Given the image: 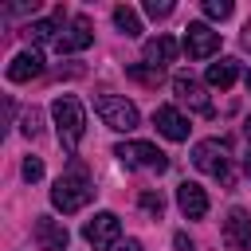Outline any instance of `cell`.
Instances as JSON below:
<instances>
[{
  "label": "cell",
  "mask_w": 251,
  "mask_h": 251,
  "mask_svg": "<svg viewBox=\"0 0 251 251\" xmlns=\"http://www.w3.org/2000/svg\"><path fill=\"white\" fill-rule=\"evenodd\" d=\"M145 16H153V20L173 16V0H149V4H145Z\"/></svg>",
  "instance_id": "obj_23"
},
{
  "label": "cell",
  "mask_w": 251,
  "mask_h": 251,
  "mask_svg": "<svg viewBox=\"0 0 251 251\" xmlns=\"http://www.w3.org/2000/svg\"><path fill=\"white\" fill-rule=\"evenodd\" d=\"M82 239L94 247V251H114L122 243V220L114 212H94L82 227Z\"/></svg>",
  "instance_id": "obj_6"
},
{
  "label": "cell",
  "mask_w": 251,
  "mask_h": 251,
  "mask_svg": "<svg viewBox=\"0 0 251 251\" xmlns=\"http://www.w3.org/2000/svg\"><path fill=\"white\" fill-rule=\"evenodd\" d=\"M39 75H43V55H39L35 47L12 55V63H8V78H12V82H31V78H39Z\"/></svg>",
  "instance_id": "obj_14"
},
{
  "label": "cell",
  "mask_w": 251,
  "mask_h": 251,
  "mask_svg": "<svg viewBox=\"0 0 251 251\" xmlns=\"http://www.w3.org/2000/svg\"><path fill=\"white\" fill-rule=\"evenodd\" d=\"M192 165H196L200 173H208V176L231 184V161H227V145H224L220 137L196 141V145H192Z\"/></svg>",
  "instance_id": "obj_4"
},
{
  "label": "cell",
  "mask_w": 251,
  "mask_h": 251,
  "mask_svg": "<svg viewBox=\"0 0 251 251\" xmlns=\"http://www.w3.org/2000/svg\"><path fill=\"white\" fill-rule=\"evenodd\" d=\"M224 243L231 251H251V212L247 208H231L224 216Z\"/></svg>",
  "instance_id": "obj_10"
},
{
  "label": "cell",
  "mask_w": 251,
  "mask_h": 251,
  "mask_svg": "<svg viewBox=\"0 0 251 251\" xmlns=\"http://www.w3.org/2000/svg\"><path fill=\"white\" fill-rule=\"evenodd\" d=\"M204 16L208 20H227L231 16V0H204Z\"/></svg>",
  "instance_id": "obj_21"
},
{
  "label": "cell",
  "mask_w": 251,
  "mask_h": 251,
  "mask_svg": "<svg viewBox=\"0 0 251 251\" xmlns=\"http://www.w3.org/2000/svg\"><path fill=\"white\" fill-rule=\"evenodd\" d=\"M90 200H94V184H90L86 169L75 161V165H71V169L51 184V204H55L63 216H71V212H82Z\"/></svg>",
  "instance_id": "obj_1"
},
{
  "label": "cell",
  "mask_w": 251,
  "mask_h": 251,
  "mask_svg": "<svg viewBox=\"0 0 251 251\" xmlns=\"http://www.w3.org/2000/svg\"><path fill=\"white\" fill-rule=\"evenodd\" d=\"M141 208H145L149 216H161V212H165V196L153 192V188H145V192H141Z\"/></svg>",
  "instance_id": "obj_22"
},
{
  "label": "cell",
  "mask_w": 251,
  "mask_h": 251,
  "mask_svg": "<svg viewBox=\"0 0 251 251\" xmlns=\"http://www.w3.org/2000/svg\"><path fill=\"white\" fill-rule=\"evenodd\" d=\"M94 114L102 118V126H110V129H118V133H133L137 122H141L137 106H133L126 94H98V98H94Z\"/></svg>",
  "instance_id": "obj_3"
},
{
  "label": "cell",
  "mask_w": 251,
  "mask_h": 251,
  "mask_svg": "<svg viewBox=\"0 0 251 251\" xmlns=\"http://www.w3.org/2000/svg\"><path fill=\"white\" fill-rule=\"evenodd\" d=\"M35 243H39V251H67V243H71V231H67V224L63 220H55V216H35Z\"/></svg>",
  "instance_id": "obj_9"
},
{
  "label": "cell",
  "mask_w": 251,
  "mask_h": 251,
  "mask_svg": "<svg viewBox=\"0 0 251 251\" xmlns=\"http://www.w3.org/2000/svg\"><path fill=\"white\" fill-rule=\"evenodd\" d=\"M176 51H180V43H176L173 35H153V39H145V63H149V67H161V71H165V63H173Z\"/></svg>",
  "instance_id": "obj_15"
},
{
  "label": "cell",
  "mask_w": 251,
  "mask_h": 251,
  "mask_svg": "<svg viewBox=\"0 0 251 251\" xmlns=\"http://www.w3.org/2000/svg\"><path fill=\"white\" fill-rule=\"evenodd\" d=\"M243 47H251V20H247V27H243Z\"/></svg>",
  "instance_id": "obj_27"
},
{
  "label": "cell",
  "mask_w": 251,
  "mask_h": 251,
  "mask_svg": "<svg viewBox=\"0 0 251 251\" xmlns=\"http://www.w3.org/2000/svg\"><path fill=\"white\" fill-rule=\"evenodd\" d=\"M153 126H157V133L161 137H169V141H188V118L176 110V106H157L153 110Z\"/></svg>",
  "instance_id": "obj_12"
},
{
  "label": "cell",
  "mask_w": 251,
  "mask_h": 251,
  "mask_svg": "<svg viewBox=\"0 0 251 251\" xmlns=\"http://www.w3.org/2000/svg\"><path fill=\"white\" fill-rule=\"evenodd\" d=\"M114 24H118V31L129 35V39L141 35V20H137V12H133L129 4H118V8H114Z\"/></svg>",
  "instance_id": "obj_18"
},
{
  "label": "cell",
  "mask_w": 251,
  "mask_h": 251,
  "mask_svg": "<svg viewBox=\"0 0 251 251\" xmlns=\"http://www.w3.org/2000/svg\"><path fill=\"white\" fill-rule=\"evenodd\" d=\"M176 204H180L184 220H204V216H208V192H204L196 180L176 184Z\"/></svg>",
  "instance_id": "obj_13"
},
{
  "label": "cell",
  "mask_w": 251,
  "mask_h": 251,
  "mask_svg": "<svg viewBox=\"0 0 251 251\" xmlns=\"http://www.w3.org/2000/svg\"><path fill=\"white\" fill-rule=\"evenodd\" d=\"M114 157L126 169H149V173H165L169 169V157L157 145H149V141H118L114 145Z\"/></svg>",
  "instance_id": "obj_5"
},
{
  "label": "cell",
  "mask_w": 251,
  "mask_h": 251,
  "mask_svg": "<svg viewBox=\"0 0 251 251\" xmlns=\"http://www.w3.org/2000/svg\"><path fill=\"white\" fill-rule=\"evenodd\" d=\"M173 90H176V98H180V102H188V110H196V114H204V118H212V114H216V106L208 102L204 86H200V82H196L188 71L173 75Z\"/></svg>",
  "instance_id": "obj_8"
},
{
  "label": "cell",
  "mask_w": 251,
  "mask_h": 251,
  "mask_svg": "<svg viewBox=\"0 0 251 251\" xmlns=\"http://www.w3.org/2000/svg\"><path fill=\"white\" fill-rule=\"evenodd\" d=\"M243 173L251 176V149H247V157H243Z\"/></svg>",
  "instance_id": "obj_28"
},
{
  "label": "cell",
  "mask_w": 251,
  "mask_h": 251,
  "mask_svg": "<svg viewBox=\"0 0 251 251\" xmlns=\"http://www.w3.org/2000/svg\"><path fill=\"white\" fill-rule=\"evenodd\" d=\"M51 118H55L59 145H63L67 153H75L78 141H82V133H86V110H82V102H78L75 94H59V98L51 102Z\"/></svg>",
  "instance_id": "obj_2"
},
{
  "label": "cell",
  "mask_w": 251,
  "mask_h": 251,
  "mask_svg": "<svg viewBox=\"0 0 251 251\" xmlns=\"http://www.w3.org/2000/svg\"><path fill=\"white\" fill-rule=\"evenodd\" d=\"M243 82H247V94H251V71H247V78H243Z\"/></svg>",
  "instance_id": "obj_29"
},
{
  "label": "cell",
  "mask_w": 251,
  "mask_h": 251,
  "mask_svg": "<svg viewBox=\"0 0 251 251\" xmlns=\"http://www.w3.org/2000/svg\"><path fill=\"white\" fill-rule=\"evenodd\" d=\"M39 176H43V161H39V157H27V161H24V180L35 184Z\"/></svg>",
  "instance_id": "obj_24"
},
{
  "label": "cell",
  "mask_w": 251,
  "mask_h": 251,
  "mask_svg": "<svg viewBox=\"0 0 251 251\" xmlns=\"http://www.w3.org/2000/svg\"><path fill=\"white\" fill-rule=\"evenodd\" d=\"M59 27H63V12H59L55 20H35V24H27L24 35H27L31 43H47V39L55 43V39H59Z\"/></svg>",
  "instance_id": "obj_17"
},
{
  "label": "cell",
  "mask_w": 251,
  "mask_h": 251,
  "mask_svg": "<svg viewBox=\"0 0 251 251\" xmlns=\"http://www.w3.org/2000/svg\"><path fill=\"white\" fill-rule=\"evenodd\" d=\"M208 86H216V90H227L235 78H239V59H220V63H208Z\"/></svg>",
  "instance_id": "obj_16"
},
{
  "label": "cell",
  "mask_w": 251,
  "mask_h": 251,
  "mask_svg": "<svg viewBox=\"0 0 251 251\" xmlns=\"http://www.w3.org/2000/svg\"><path fill=\"white\" fill-rule=\"evenodd\" d=\"M126 75H129V78H137L141 86H153V90H157V86H161V78H165V71H161V67H149V63H129V67H126Z\"/></svg>",
  "instance_id": "obj_19"
},
{
  "label": "cell",
  "mask_w": 251,
  "mask_h": 251,
  "mask_svg": "<svg viewBox=\"0 0 251 251\" xmlns=\"http://www.w3.org/2000/svg\"><path fill=\"white\" fill-rule=\"evenodd\" d=\"M180 47H184L188 59H212V55L220 51V31H212L208 24L196 20V24L184 27V43H180Z\"/></svg>",
  "instance_id": "obj_7"
},
{
  "label": "cell",
  "mask_w": 251,
  "mask_h": 251,
  "mask_svg": "<svg viewBox=\"0 0 251 251\" xmlns=\"http://www.w3.org/2000/svg\"><path fill=\"white\" fill-rule=\"evenodd\" d=\"M114 251H145V247H141V243H137V239H122V243H118V247H114Z\"/></svg>",
  "instance_id": "obj_26"
},
{
  "label": "cell",
  "mask_w": 251,
  "mask_h": 251,
  "mask_svg": "<svg viewBox=\"0 0 251 251\" xmlns=\"http://www.w3.org/2000/svg\"><path fill=\"white\" fill-rule=\"evenodd\" d=\"M39 129H43V114L31 106V110H24V118H20V133L24 137H39Z\"/></svg>",
  "instance_id": "obj_20"
},
{
  "label": "cell",
  "mask_w": 251,
  "mask_h": 251,
  "mask_svg": "<svg viewBox=\"0 0 251 251\" xmlns=\"http://www.w3.org/2000/svg\"><path fill=\"white\" fill-rule=\"evenodd\" d=\"M173 243H176V251H192V239H188L184 231H176V235H173Z\"/></svg>",
  "instance_id": "obj_25"
},
{
  "label": "cell",
  "mask_w": 251,
  "mask_h": 251,
  "mask_svg": "<svg viewBox=\"0 0 251 251\" xmlns=\"http://www.w3.org/2000/svg\"><path fill=\"white\" fill-rule=\"evenodd\" d=\"M90 39H94L90 20H86V16H75V20H71V27H63V31H59L55 51H59V55H75V51H86V47H90Z\"/></svg>",
  "instance_id": "obj_11"
},
{
  "label": "cell",
  "mask_w": 251,
  "mask_h": 251,
  "mask_svg": "<svg viewBox=\"0 0 251 251\" xmlns=\"http://www.w3.org/2000/svg\"><path fill=\"white\" fill-rule=\"evenodd\" d=\"M247 133H251V122H247Z\"/></svg>",
  "instance_id": "obj_30"
}]
</instances>
